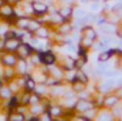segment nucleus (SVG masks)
<instances>
[{
  "label": "nucleus",
  "mask_w": 122,
  "mask_h": 121,
  "mask_svg": "<svg viewBox=\"0 0 122 121\" xmlns=\"http://www.w3.org/2000/svg\"><path fill=\"white\" fill-rule=\"evenodd\" d=\"M21 45V42H20V38H17V37H12V38H7L5 41H4V47H5L8 51H15V50H17V47Z\"/></svg>",
  "instance_id": "obj_1"
},
{
  "label": "nucleus",
  "mask_w": 122,
  "mask_h": 121,
  "mask_svg": "<svg viewBox=\"0 0 122 121\" xmlns=\"http://www.w3.org/2000/svg\"><path fill=\"white\" fill-rule=\"evenodd\" d=\"M15 13H13V8H12L11 4H3L0 7V16L3 17H12Z\"/></svg>",
  "instance_id": "obj_2"
},
{
  "label": "nucleus",
  "mask_w": 122,
  "mask_h": 121,
  "mask_svg": "<svg viewBox=\"0 0 122 121\" xmlns=\"http://www.w3.org/2000/svg\"><path fill=\"white\" fill-rule=\"evenodd\" d=\"M32 47L29 46V45H26V44H21L19 47H17V51H19V54H20V57L21 58H26L28 55L32 53Z\"/></svg>",
  "instance_id": "obj_3"
},
{
  "label": "nucleus",
  "mask_w": 122,
  "mask_h": 121,
  "mask_svg": "<svg viewBox=\"0 0 122 121\" xmlns=\"http://www.w3.org/2000/svg\"><path fill=\"white\" fill-rule=\"evenodd\" d=\"M1 60H3V63L5 66H8V67H12V66H15L17 63V58L15 57L13 54H5V55H3Z\"/></svg>",
  "instance_id": "obj_4"
},
{
  "label": "nucleus",
  "mask_w": 122,
  "mask_h": 121,
  "mask_svg": "<svg viewBox=\"0 0 122 121\" xmlns=\"http://www.w3.org/2000/svg\"><path fill=\"white\" fill-rule=\"evenodd\" d=\"M41 57V60H42L43 63H46V65H51V63L55 62V57H54L53 53H43V54L40 55Z\"/></svg>",
  "instance_id": "obj_5"
},
{
  "label": "nucleus",
  "mask_w": 122,
  "mask_h": 121,
  "mask_svg": "<svg viewBox=\"0 0 122 121\" xmlns=\"http://www.w3.org/2000/svg\"><path fill=\"white\" fill-rule=\"evenodd\" d=\"M91 103H88L87 100H79L76 104V109L77 110H81V112H85V110H89L91 109Z\"/></svg>",
  "instance_id": "obj_6"
},
{
  "label": "nucleus",
  "mask_w": 122,
  "mask_h": 121,
  "mask_svg": "<svg viewBox=\"0 0 122 121\" xmlns=\"http://www.w3.org/2000/svg\"><path fill=\"white\" fill-rule=\"evenodd\" d=\"M33 11H34L36 13H45L46 11H47V5L43 4V3H33Z\"/></svg>",
  "instance_id": "obj_7"
},
{
  "label": "nucleus",
  "mask_w": 122,
  "mask_h": 121,
  "mask_svg": "<svg viewBox=\"0 0 122 121\" xmlns=\"http://www.w3.org/2000/svg\"><path fill=\"white\" fill-rule=\"evenodd\" d=\"M114 86H116V82L114 80H108V82H105V83L101 84L100 88H101L102 92H106V91H109V89H112Z\"/></svg>",
  "instance_id": "obj_8"
},
{
  "label": "nucleus",
  "mask_w": 122,
  "mask_h": 121,
  "mask_svg": "<svg viewBox=\"0 0 122 121\" xmlns=\"http://www.w3.org/2000/svg\"><path fill=\"white\" fill-rule=\"evenodd\" d=\"M16 25L19 26V28H21V29H28V25H29V18H25V17L19 18L17 22H16Z\"/></svg>",
  "instance_id": "obj_9"
},
{
  "label": "nucleus",
  "mask_w": 122,
  "mask_h": 121,
  "mask_svg": "<svg viewBox=\"0 0 122 121\" xmlns=\"http://www.w3.org/2000/svg\"><path fill=\"white\" fill-rule=\"evenodd\" d=\"M71 13H72V11H71V8H70V7H64V8H62V9L59 11V15H61V17H63V18L70 17Z\"/></svg>",
  "instance_id": "obj_10"
},
{
  "label": "nucleus",
  "mask_w": 122,
  "mask_h": 121,
  "mask_svg": "<svg viewBox=\"0 0 122 121\" xmlns=\"http://www.w3.org/2000/svg\"><path fill=\"white\" fill-rule=\"evenodd\" d=\"M0 96H3L4 99H11V96H12L11 88H7V87L1 88V89H0Z\"/></svg>",
  "instance_id": "obj_11"
},
{
  "label": "nucleus",
  "mask_w": 122,
  "mask_h": 121,
  "mask_svg": "<svg viewBox=\"0 0 122 121\" xmlns=\"http://www.w3.org/2000/svg\"><path fill=\"white\" fill-rule=\"evenodd\" d=\"M84 36L88 37V38H91V39H93L96 37V33H95V30H93L92 28H85L84 29Z\"/></svg>",
  "instance_id": "obj_12"
},
{
  "label": "nucleus",
  "mask_w": 122,
  "mask_h": 121,
  "mask_svg": "<svg viewBox=\"0 0 122 121\" xmlns=\"http://www.w3.org/2000/svg\"><path fill=\"white\" fill-rule=\"evenodd\" d=\"M38 28H40V24H38L37 21L36 20H29V25H28V29H29V30L34 32V30H37Z\"/></svg>",
  "instance_id": "obj_13"
},
{
  "label": "nucleus",
  "mask_w": 122,
  "mask_h": 121,
  "mask_svg": "<svg viewBox=\"0 0 122 121\" xmlns=\"http://www.w3.org/2000/svg\"><path fill=\"white\" fill-rule=\"evenodd\" d=\"M36 32H37V36L41 37V38H46L47 37V29H45V28H38Z\"/></svg>",
  "instance_id": "obj_14"
},
{
  "label": "nucleus",
  "mask_w": 122,
  "mask_h": 121,
  "mask_svg": "<svg viewBox=\"0 0 122 121\" xmlns=\"http://www.w3.org/2000/svg\"><path fill=\"white\" fill-rule=\"evenodd\" d=\"M9 118L13 120V121H20V120H24L25 117H24V115H21V112H20V113H13V115H11Z\"/></svg>",
  "instance_id": "obj_15"
},
{
  "label": "nucleus",
  "mask_w": 122,
  "mask_h": 121,
  "mask_svg": "<svg viewBox=\"0 0 122 121\" xmlns=\"http://www.w3.org/2000/svg\"><path fill=\"white\" fill-rule=\"evenodd\" d=\"M26 88L29 91H33L36 88V84H34V80H32L30 78H26Z\"/></svg>",
  "instance_id": "obj_16"
},
{
  "label": "nucleus",
  "mask_w": 122,
  "mask_h": 121,
  "mask_svg": "<svg viewBox=\"0 0 122 121\" xmlns=\"http://www.w3.org/2000/svg\"><path fill=\"white\" fill-rule=\"evenodd\" d=\"M101 30H102V32H106V33H110V32L114 30V26L105 24V25H101Z\"/></svg>",
  "instance_id": "obj_17"
},
{
  "label": "nucleus",
  "mask_w": 122,
  "mask_h": 121,
  "mask_svg": "<svg viewBox=\"0 0 122 121\" xmlns=\"http://www.w3.org/2000/svg\"><path fill=\"white\" fill-rule=\"evenodd\" d=\"M61 113H62V109L59 107H54V108L50 109V115L51 116H59Z\"/></svg>",
  "instance_id": "obj_18"
},
{
  "label": "nucleus",
  "mask_w": 122,
  "mask_h": 121,
  "mask_svg": "<svg viewBox=\"0 0 122 121\" xmlns=\"http://www.w3.org/2000/svg\"><path fill=\"white\" fill-rule=\"evenodd\" d=\"M75 67V62L72 59H70V58H67L66 59V68L67 70H71V68Z\"/></svg>",
  "instance_id": "obj_19"
},
{
  "label": "nucleus",
  "mask_w": 122,
  "mask_h": 121,
  "mask_svg": "<svg viewBox=\"0 0 122 121\" xmlns=\"http://www.w3.org/2000/svg\"><path fill=\"white\" fill-rule=\"evenodd\" d=\"M118 101V99H117V97H108V99L105 100V104L106 105H113V104H116V103Z\"/></svg>",
  "instance_id": "obj_20"
},
{
  "label": "nucleus",
  "mask_w": 122,
  "mask_h": 121,
  "mask_svg": "<svg viewBox=\"0 0 122 121\" xmlns=\"http://www.w3.org/2000/svg\"><path fill=\"white\" fill-rule=\"evenodd\" d=\"M74 89L75 91H83V89H84V83H83V82H80V83H75L74 84Z\"/></svg>",
  "instance_id": "obj_21"
},
{
  "label": "nucleus",
  "mask_w": 122,
  "mask_h": 121,
  "mask_svg": "<svg viewBox=\"0 0 122 121\" xmlns=\"http://www.w3.org/2000/svg\"><path fill=\"white\" fill-rule=\"evenodd\" d=\"M41 112H43V109H41L40 105H34V107L32 108V113H33V115H38V113H41Z\"/></svg>",
  "instance_id": "obj_22"
},
{
  "label": "nucleus",
  "mask_w": 122,
  "mask_h": 121,
  "mask_svg": "<svg viewBox=\"0 0 122 121\" xmlns=\"http://www.w3.org/2000/svg\"><path fill=\"white\" fill-rule=\"evenodd\" d=\"M109 57H110V53H102V54L98 57V59H100L101 62H105V60H108Z\"/></svg>",
  "instance_id": "obj_23"
},
{
  "label": "nucleus",
  "mask_w": 122,
  "mask_h": 121,
  "mask_svg": "<svg viewBox=\"0 0 122 121\" xmlns=\"http://www.w3.org/2000/svg\"><path fill=\"white\" fill-rule=\"evenodd\" d=\"M76 76L79 78V80H80V82H83V83H85V82H87V76H85V74H83L81 71H79Z\"/></svg>",
  "instance_id": "obj_24"
},
{
  "label": "nucleus",
  "mask_w": 122,
  "mask_h": 121,
  "mask_svg": "<svg viewBox=\"0 0 122 121\" xmlns=\"http://www.w3.org/2000/svg\"><path fill=\"white\" fill-rule=\"evenodd\" d=\"M85 16H87L85 15V11H83V9H77L76 11V17L77 18H84Z\"/></svg>",
  "instance_id": "obj_25"
},
{
  "label": "nucleus",
  "mask_w": 122,
  "mask_h": 121,
  "mask_svg": "<svg viewBox=\"0 0 122 121\" xmlns=\"http://www.w3.org/2000/svg\"><path fill=\"white\" fill-rule=\"evenodd\" d=\"M17 103H19V99H17L16 96L12 97V100L9 101V108H15V107L17 105Z\"/></svg>",
  "instance_id": "obj_26"
},
{
  "label": "nucleus",
  "mask_w": 122,
  "mask_h": 121,
  "mask_svg": "<svg viewBox=\"0 0 122 121\" xmlns=\"http://www.w3.org/2000/svg\"><path fill=\"white\" fill-rule=\"evenodd\" d=\"M70 29H71V26H70V25H62L61 26V32H62V33H68Z\"/></svg>",
  "instance_id": "obj_27"
},
{
  "label": "nucleus",
  "mask_w": 122,
  "mask_h": 121,
  "mask_svg": "<svg viewBox=\"0 0 122 121\" xmlns=\"http://www.w3.org/2000/svg\"><path fill=\"white\" fill-rule=\"evenodd\" d=\"M38 97H40L38 95H33V96L30 95V103H38V100H40Z\"/></svg>",
  "instance_id": "obj_28"
},
{
  "label": "nucleus",
  "mask_w": 122,
  "mask_h": 121,
  "mask_svg": "<svg viewBox=\"0 0 122 121\" xmlns=\"http://www.w3.org/2000/svg\"><path fill=\"white\" fill-rule=\"evenodd\" d=\"M100 120H112V116H110V115H106V113H104V115L100 116Z\"/></svg>",
  "instance_id": "obj_29"
},
{
  "label": "nucleus",
  "mask_w": 122,
  "mask_h": 121,
  "mask_svg": "<svg viewBox=\"0 0 122 121\" xmlns=\"http://www.w3.org/2000/svg\"><path fill=\"white\" fill-rule=\"evenodd\" d=\"M91 44H92V39H91V38H88V37H85V39L83 41V45L88 46V45H91Z\"/></svg>",
  "instance_id": "obj_30"
},
{
  "label": "nucleus",
  "mask_w": 122,
  "mask_h": 121,
  "mask_svg": "<svg viewBox=\"0 0 122 121\" xmlns=\"http://www.w3.org/2000/svg\"><path fill=\"white\" fill-rule=\"evenodd\" d=\"M51 71H53V74H54V75H55V76H61L62 75V72H61V71H59V70H56V68H51Z\"/></svg>",
  "instance_id": "obj_31"
},
{
  "label": "nucleus",
  "mask_w": 122,
  "mask_h": 121,
  "mask_svg": "<svg viewBox=\"0 0 122 121\" xmlns=\"http://www.w3.org/2000/svg\"><path fill=\"white\" fill-rule=\"evenodd\" d=\"M105 70H106V66H105V65L98 66V71H100V72H105Z\"/></svg>",
  "instance_id": "obj_32"
},
{
  "label": "nucleus",
  "mask_w": 122,
  "mask_h": 121,
  "mask_svg": "<svg viewBox=\"0 0 122 121\" xmlns=\"http://www.w3.org/2000/svg\"><path fill=\"white\" fill-rule=\"evenodd\" d=\"M20 70H21V72H25V62L24 60L20 63Z\"/></svg>",
  "instance_id": "obj_33"
},
{
  "label": "nucleus",
  "mask_w": 122,
  "mask_h": 121,
  "mask_svg": "<svg viewBox=\"0 0 122 121\" xmlns=\"http://www.w3.org/2000/svg\"><path fill=\"white\" fill-rule=\"evenodd\" d=\"M53 92H54V94H62V92H63V89H62V88H59V87H58V89H56V88H54V89H53Z\"/></svg>",
  "instance_id": "obj_34"
},
{
  "label": "nucleus",
  "mask_w": 122,
  "mask_h": 121,
  "mask_svg": "<svg viewBox=\"0 0 122 121\" xmlns=\"http://www.w3.org/2000/svg\"><path fill=\"white\" fill-rule=\"evenodd\" d=\"M91 8H92V11H97L98 9V5L97 4H92V7H91Z\"/></svg>",
  "instance_id": "obj_35"
},
{
  "label": "nucleus",
  "mask_w": 122,
  "mask_h": 121,
  "mask_svg": "<svg viewBox=\"0 0 122 121\" xmlns=\"http://www.w3.org/2000/svg\"><path fill=\"white\" fill-rule=\"evenodd\" d=\"M43 118H45V120H50V115H45V116H43Z\"/></svg>",
  "instance_id": "obj_36"
},
{
  "label": "nucleus",
  "mask_w": 122,
  "mask_h": 121,
  "mask_svg": "<svg viewBox=\"0 0 122 121\" xmlns=\"http://www.w3.org/2000/svg\"><path fill=\"white\" fill-rule=\"evenodd\" d=\"M118 36H119V37H121V38H122V28H121V29H119V30H118Z\"/></svg>",
  "instance_id": "obj_37"
},
{
  "label": "nucleus",
  "mask_w": 122,
  "mask_h": 121,
  "mask_svg": "<svg viewBox=\"0 0 122 121\" xmlns=\"http://www.w3.org/2000/svg\"><path fill=\"white\" fill-rule=\"evenodd\" d=\"M8 1L11 3V4H13V3H17V1H19V0H8Z\"/></svg>",
  "instance_id": "obj_38"
},
{
  "label": "nucleus",
  "mask_w": 122,
  "mask_h": 121,
  "mask_svg": "<svg viewBox=\"0 0 122 121\" xmlns=\"http://www.w3.org/2000/svg\"><path fill=\"white\" fill-rule=\"evenodd\" d=\"M1 5H3V0H0V7H1Z\"/></svg>",
  "instance_id": "obj_39"
},
{
  "label": "nucleus",
  "mask_w": 122,
  "mask_h": 121,
  "mask_svg": "<svg viewBox=\"0 0 122 121\" xmlns=\"http://www.w3.org/2000/svg\"><path fill=\"white\" fill-rule=\"evenodd\" d=\"M118 84H119V86H122V79L119 80V83H118Z\"/></svg>",
  "instance_id": "obj_40"
}]
</instances>
